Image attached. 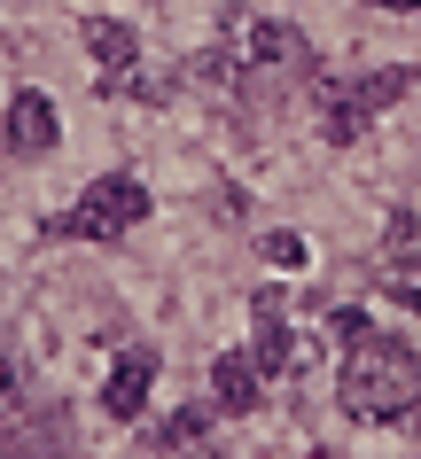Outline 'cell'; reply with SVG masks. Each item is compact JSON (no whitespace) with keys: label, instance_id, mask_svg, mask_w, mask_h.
<instances>
[{"label":"cell","instance_id":"11","mask_svg":"<svg viewBox=\"0 0 421 459\" xmlns=\"http://www.w3.org/2000/svg\"><path fill=\"white\" fill-rule=\"evenodd\" d=\"M390 296H398V304H414V312H421V289H414V281H406V273H398V281H390Z\"/></svg>","mask_w":421,"mask_h":459},{"label":"cell","instance_id":"1","mask_svg":"<svg viewBox=\"0 0 421 459\" xmlns=\"http://www.w3.org/2000/svg\"><path fill=\"white\" fill-rule=\"evenodd\" d=\"M336 405L351 420H406L421 405V359L398 335H374L367 319H359L351 351H344V374H336Z\"/></svg>","mask_w":421,"mask_h":459},{"label":"cell","instance_id":"9","mask_svg":"<svg viewBox=\"0 0 421 459\" xmlns=\"http://www.w3.org/2000/svg\"><path fill=\"white\" fill-rule=\"evenodd\" d=\"M258 249H266V265H281V273H289V265H304V257H312V249H304V234H266V242H258Z\"/></svg>","mask_w":421,"mask_h":459},{"label":"cell","instance_id":"2","mask_svg":"<svg viewBox=\"0 0 421 459\" xmlns=\"http://www.w3.org/2000/svg\"><path fill=\"white\" fill-rule=\"evenodd\" d=\"M141 218H149V187H141L133 171H110V179H94V187L63 211V234H71V242H118L125 226H141Z\"/></svg>","mask_w":421,"mask_h":459},{"label":"cell","instance_id":"6","mask_svg":"<svg viewBox=\"0 0 421 459\" xmlns=\"http://www.w3.org/2000/svg\"><path fill=\"white\" fill-rule=\"evenodd\" d=\"M211 397H219V412H250L258 405V359H250V351H226V359L211 366Z\"/></svg>","mask_w":421,"mask_h":459},{"label":"cell","instance_id":"12","mask_svg":"<svg viewBox=\"0 0 421 459\" xmlns=\"http://www.w3.org/2000/svg\"><path fill=\"white\" fill-rule=\"evenodd\" d=\"M374 8H390V16H414L421 0H374Z\"/></svg>","mask_w":421,"mask_h":459},{"label":"cell","instance_id":"10","mask_svg":"<svg viewBox=\"0 0 421 459\" xmlns=\"http://www.w3.org/2000/svg\"><path fill=\"white\" fill-rule=\"evenodd\" d=\"M16 405V359H8V351H0V412Z\"/></svg>","mask_w":421,"mask_h":459},{"label":"cell","instance_id":"3","mask_svg":"<svg viewBox=\"0 0 421 459\" xmlns=\"http://www.w3.org/2000/svg\"><path fill=\"white\" fill-rule=\"evenodd\" d=\"M312 101H320V133H328L336 148L359 141V133L374 125V101H367V86H359V78L344 86L336 71H312Z\"/></svg>","mask_w":421,"mask_h":459},{"label":"cell","instance_id":"8","mask_svg":"<svg viewBox=\"0 0 421 459\" xmlns=\"http://www.w3.org/2000/svg\"><path fill=\"white\" fill-rule=\"evenodd\" d=\"M203 429H211V420H203L196 405H180L172 420H164V444H172V452H203Z\"/></svg>","mask_w":421,"mask_h":459},{"label":"cell","instance_id":"5","mask_svg":"<svg viewBox=\"0 0 421 459\" xmlns=\"http://www.w3.org/2000/svg\"><path fill=\"white\" fill-rule=\"evenodd\" d=\"M55 133H63V125H55V101L48 94H16V101H8V148H16V156H48Z\"/></svg>","mask_w":421,"mask_h":459},{"label":"cell","instance_id":"4","mask_svg":"<svg viewBox=\"0 0 421 459\" xmlns=\"http://www.w3.org/2000/svg\"><path fill=\"white\" fill-rule=\"evenodd\" d=\"M149 382H156V351H118L110 359V382H101V412L110 420H141Z\"/></svg>","mask_w":421,"mask_h":459},{"label":"cell","instance_id":"7","mask_svg":"<svg viewBox=\"0 0 421 459\" xmlns=\"http://www.w3.org/2000/svg\"><path fill=\"white\" fill-rule=\"evenodd\" d=\"M86 48L101 55V71H110V86H118V78L133 71V63H141V39H133V31H125L118 16H86Z\"/></svg>","mask_w":421,"mask_h":459}]
</instances>
